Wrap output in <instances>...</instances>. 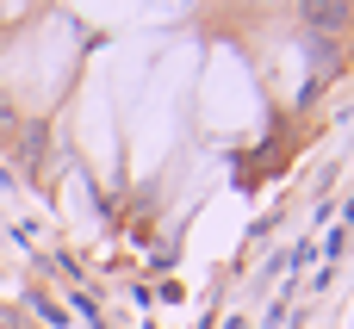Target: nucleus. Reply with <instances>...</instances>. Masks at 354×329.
<instances>
[{
  "instance_id": "4",
  "label": "nucleus",
  "mask_w": 354,
  "mask_h": 329,
  "mask_svg": "<svg viewBox=\"0 0 354 329\" xmlns=\"http://www.w3.org/2000/svg\"><path fill=\"white\" fill-rule=\"evenodd\" d=\"M0 19H6V12H0Z\"/></svg>"
},
{
  "instance_id": "2",
  "label": "nucleus",
  "mask_w": 354,
  "mask_h": 329,
  "mask_svg": "<svg viewBox=\"0 0 354 329\" xmlns=\"http://www.w3.org/2000/svg\"><path fill=\"white\" fill-rule=\"evenodd\" d=\"M12 124H19V118H12V106L0 100V131H12Z\"/></svg>"
},
{
  "instance_id": "3",
  "label": "nucleus",
  "mask_w": 354,
  "mask_h": 329,
  "mask_svg": "<svg viewBox=\"0 0 354 329\" xmlns=\"http://www.w3.org/2000/svg\"><path fill=\"white\" fill-rule=\"evenodd\" d=\"M0 329H12V323H0Z\"/></svg>"
},
{
  "instance_id": "1",
  "label": "nucleus",
  "mask_w": 354,
  "mask_h": 329,
  "mask_svg": "<svg viewBox=\"0 0 354 329\" xmlns=\"http://www.w3.org/2000/svg\"><path fill=\"white\" fill-rule=\"evenodd\" d=\"M305 19L317 31H336V25H348V6H305Z\"/></svg>"
}]
</instances>
